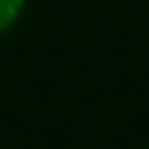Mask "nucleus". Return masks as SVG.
I'll list each match as a JSON object with an SVG mask.
<instances>
[{
	"label": "nucleus",
	"instance_id": "nucleus-1",
	"mask_svg": "<svg viewBox=\"0 0 149 149\" xmlns=\"http://www.w3.org/2000/svg\"><path fill=\"white\" fill-rule=\"evenodd\" d=\"M24 9H28V0H0V37L22 22Z\"/></svg>",
	"mask_w": 149,
	"mask_h": 149
}]
</instances>
